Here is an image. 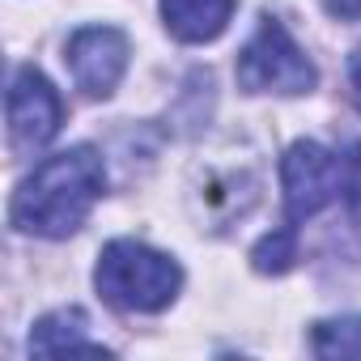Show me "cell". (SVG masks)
Masks as SVG:
<instances>
[{
  "mask_svg": "<svg viewBox=\"0 0 361 361\" xmlns=\"http://www.w3.org/2000/svg\"><path fill=\"white\" fill-rule=\"evenodd\" d=\"M251 259H255V272H272V276L289 272V264L298 259V234H293V226L268 234V238L251 251Z\"/></svg>",
  "mask_w": 361,
  "mask_h": 361,
  "instance_id": "10",
  "label": "cell"
},
{
  "mask_svg": "<svg viewBox=\"0 0 361 361\" xmlns=\"http://www.w3.org/2000/svg\"><path fill=\"white\" fill-rule=\"evenodd\" d=\"M314 64L306 51L289 39V30L276 18H259L255 35L238 51V85L247 94H310L314 90Z\"/></svg>",
  "mask_w": 361,
  "mask_h": 361,
  "instance_id": "3",
  "label": "cell"
},
{
  "mask_svg": "<svg viewBox=\"0 0 361 361\" xmlns=\"http://www.w3.org/2000/svg\"><path fill=\"white\" fill-rule=\"evenodd\" d=\"M348 77H353V98H357V106H361V51H353V60H348Z\"/></svg>",
  "mask_w": 361,
  "mask_h": 361,
  "instance_id": "13",
  "label": "cell"
},
{
  "mask_svg": "<svg viewBox=\"0 0 361 361\" xmlns=\"http://www.w3.org/2000/svg\"><path fill=\"white\" fill-rule=\"evenodd\" d=\"M344 200H348L353 217L361 221V145H353L348 161H344Z\"/></svg>",
  "mask_w": 361,
  "mask_h": 361,
  "instance_id": "11",
  "label": "cell"
},
{
  "mask_svg": "<svg viewBox=\"0 0 361 361\" xmlns=\"http://www.w3.org/2000/svg\"><path fill=\"white\" fill-rule=\"evenodd\" d=\"M30 353H94V357H106V348L90 340V319L77 306L43 314L30 331Z\"/></svg>",
  "mask_w": 361,
  "mask_h": 361,
  "instance_id": "8",
  "label": "cell"
},
{
  "mask_svg": "<svg viewBox=\"0 0 361 361\" xmlns=\"http://www.w3.org/2000/svg\"><path fill=\"white\" fill-rule=\"evenodd\" d=\"M106 166L90 145H73L56 157H43L35 174L13 196V226L39 238H68L81 230L90 209L102 200Z\"/></svg>",
  "mask_w": 361,
  "mask_h": 361,
  "instance_id": "1",
  "label": "cell"
},
{
  "mask_svg": "<svg viewBox=\"0 0 361 361\" xmlns=\"http://www.w3.org/2000/svg\"><path fill=\"white\" fill-rule=\"evenodd\" d=\"M323 9L340 22H357L361 18V0H323Z\"/></svg>",
  "mask_w": 361,
  "mask_h": 361,
  "instance_id": "12",
  "label": "cell"
},
{
  "mask_svg": "<svg viewBox=\"0 0 361 361\" xmlns=\"http://www.w3.org/2000/svg\"><path fill=\"white\" fill-rule=\"evenodd\" d=\"M314 353L319 357H361V314L319 323L314 327Z\"/></svg>",
  "mask_w": 361,
  "mask_h": 361,
  "instance_id": "9",
  "label": "cell"
},
{
  "mask_svg": "<svg viewBox=\"0 0 361 361\" xmlns=\"http://www.w3.org/2000/svg\"><path fill=\"white\" fill-rule=\"evenodd\" d=\"M281 183H285V217L298 230V221L323 213L344 192V161L319 140H298L281 157Z\"/></svg>",
  "mask_w": 361,
  "mask_h": 361,
  "instance_id": "4",
  "label": "cell"
},
{
  "mask_svg": "<svg viewBox=\"0 0 361 361\" xmlns=\"http://www.w3.org/2000/svg\"><path fill=\"white\" fill-rule=\"evenodd\" d=\"M98 293L128 314H153L166 310L183 285V272L178 264L136 238H115L102 247L98 255V272H94Z\"/></svg>",
  "mask_w": 361,
  "mask_h": 361,
  "instance_id": "2",
  "label": "cell"
},
{
  "mask_svg": "<svg viewBox=\"0 0 361 361\" xmlns=\"http://www.w3.org/2000/svg\"><path fill=\"white\" fill-rule=\"evenodd\" d=\"M161 18L174 39L213 43L234 18V0H161Z\"/></svg>",
  "mask_w": 361,
  "mask_h": 361,
  "instance_id": "7",
  "label": "cell"
},
{
  "mask_svg": "<svg viewBox=\"0 0 361 361\" xmlns=\"http://www.w3.org/2000/svg\"><path fill=\"white\" fill-rule=\"evenodd\" d=\"M64 119V102L56 85L39 68H18L9 81V140L18 153L43 149Z\"/></svg>",
  "mask_w": 361,
  "mask_h": 361,
  "instance_id": "5",
  "label": "cell"
},
{
  "mask_svg": "<svg viewBox=\"0 0 361 361\" xmlns=\"http://www.w3.org/2000/svg\"><path fill=\"white\" fill-rule=\"evenodd\" d=\"M68 68L73 81L90 94V98H106L115 94L123 68H128V39L115 26H85L68 39Z\"/></svg>",
  "mask_w": 361,
  "mask_h": 361,
  "instance_id": "6",
  "label": "cell"
}]
</instances>
